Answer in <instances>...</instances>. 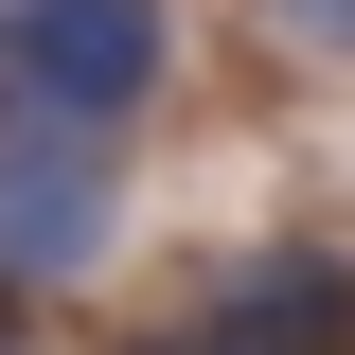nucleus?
<instances>
[{
  "label": "nucleus",
  "instance_id": "f257e3e1",
  "mask_svg": "<svg viewBox=\"0 0 355 355\" xmlns=\"http://www.w3.org/2000/svg\"><path fill=\"white\" fill-rule=\"evenodd\" d=\"M107 125L89 107H36V89H0V284H71L107 249Z\"/></svg>",
  "mask_w": 355,
  "mask_h": 355
},
{
  "label": "nucleus",
  "instance_id": "f03ea898",
  "mask_svg": "<svg viewBox=\"0 0 355 355\" xmlns=\"http://www.w3.org/2000/svg\"><path fill=\"white\" fill-rule=\"evenodd\" d=\"M160 53H178L160 0H0V89L89 107V125H125L142 89H160Z\"/></svg>",
  "mask_w": 355,
  "mask_h": 355
},
{
  "label": "nucleus",
  "instance_id": "7ed1b4c3",
  "mask_svg": "<svg viewBox=\"0 0 355 355\" xmlns=\"http://www.w3.org/2000/svg\"><path fill=\"white\" fill-rule=\"evenodd\" d=\"M196 338H355V266H320V249H266V266H231L214 302H196Z\"/></svg>",
  "mask_w": 355,
  "mask_h": 355
},
{
  "label": "nucleus",
  "instance_id": "20e7f679",
  "mask_svg": "<svg viewBox=\"0 0 355 355\" xmlns=\"http://www.w3.org/2000/svg\"><path fill=\"white\" fill-rule=\"evenodd\" d=\"M284 36H320V53H355V0H284Z\"/></svg>",
  "mask_w": 355,
  "mask_h": 355
},
{
  "label": "nucleus",
  "instance_id": "39448f33",
  "mask_svg": "<svg viewBox=\"0 0 355 355\" xmlns=\"http://www.w3.org/2000/svg\"><path fill=\"white\" fill-rule=\"evenodd\" d=\"M0 320H18V284H0Z\"/></svg>",
  "mask_w": 355,
  "mask_h": 355
}]
</instances>
